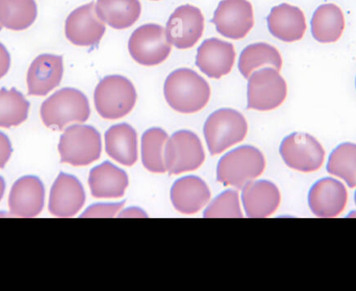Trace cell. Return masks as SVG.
Wrapping results in <instances>:
<instances>
[{"instance_id":"cell-4","label":"cell","mask_w":356,"mask_h":291,"mask_svg":"<svg viewBox=\"0 0 356 291\" xmlns=\"http://www.w3.org/2000/svg\"><path fill=\"white\" fill-rule=\"evenodd\" d=\"M137 91L133 83L121 75H110L100 81L94 92L96 110L106 120H118L135 108Z\"/></svg>"},{"instance_id":"cell-27","label":"cell","mask_w":356,"mask_h":291,"mask_svg":"<svg viewBox=\"0 0 356 291\" xmlns=\"http://www.w3.org/2000/svg\"><path fill=\"white\" fill-rule=\"evenodd\" d=\"M38 16L35 0H0V25L10 31L29 28Z\"/></svg>"},{"instance_id":"cell-6","label":"cell","mask_w":356,"mask_h":291,"mask_svg":"<svg viewBox=\"0 0 356 291\" xmlns=\"http://www.w3.org/2000/svg\"><path fill=\"white\" fill-rule=\"evenodd\" d=\"M288 96V85L272 67L254 71L248 78L247 108L270 112L280 108Z\"/></svg>"},{"instance_id":"cell-24","label":"cell","mask_w":356,"mask_h":291,"mask_svg":"<svg viewBox=\"0 0 356 291\" xmlns=\"http://www.w3.org/2000/svg\"><path fill=\"white\" fill-rule=\"evenodd\" d=\"M106 151L121 165L131 167L138 160V135L127 123L114 125L106 133Z\"/></svg>"},{"instance_id":"cell-20","label":"cell","mask_w":356,"mask_h":291,"mask_svg":"<svg viewBox=\"0 0 356 291\" xmlns=\"http://www.w3.org/2000/svg\"><path fill=\"white\" fill-rule=\"evenodd\" d=\"M280 199L277 186L267 180L251 181L243 188V205L247 217L251 219L273 215L280 206Z\"/></svg>"},{"instance_id":"cell-8","label":"cell","mask_w":356,"mask_h":291,"mask_svg":"<svg viewBox=\"0 0 356 291\" xmlns=\"http://www.w3.org/2000/svg\"><path fill=\"white\" fill-rule=\"evenodd\" d=\"M171 50L172 45L167 38L166 28L162 25H142L129 38V54L135 62L143 66L162 64L170 56Z\"/></svg>"},{"instance_id":"cell-22","label":"cell","mask_w":356,"mask_h":291,"mask_svg":"<svg viewBox=\"0 0 356 291\" xmlns=\"http://www.w3.org/2000/svg\"><path fill=\"white\" fill-rule=\"evenodd\" d=\"M346 28V19L342 8L336 3H323L314 12L311 31L314 39L322 44L340 41Z\"/></svg>"},{"instance_id":"cell-17","label":"cell","mask_w":356,"mask_h":291,"mask_svg":"<svg viewBox=\"0 0 356 291\" xmlns=\"http://www.w3.org/2000/svg\"><path fill=\"white\" fill-rule=\"evenodd\" d=\"M45 190L41 180L35 176H24L15 182L8 198L13 217H35L44 206Z\"/></svg>"},{"instance_id":"cell-23","label":"cell","mask_w":356,"mask_h":291,"mask_svg":"<svg viewBox=\"0 0 356 291\" xmlns=\"http://www.w3.org/2000/svg\"><path fill=\"white\" fill-rule=\"evenodd\" d=\"M89 185L94 198H121L129 186V176L123 169L106 161L90 172Z\"/></svg>"},{"instance_id":"cell-31","label":"cell","mask_w":356,"mask_h":291,"mask_svg":"<svg viewBox=\"0 0 356 291\" xmlns=\"http://www.w3.org/2000/svg\"><path fill=\"white\" fill-rule=\"evenodd\" d=\"M204 217H243L238 194L236 190H225L211 201L203 213Z\"/></svg>"},{"instance_id":"cell-25","label":"cell","mask_w":356,"mask_h":291,"mask_svg":"<svg viewBox=\"0 0 356 291\" xmlns=\"http://www.w3.org/2000/svg\"><path fill=\"white\" fill-rule=\"evenodd\" d=\"M95 10L106 24L122 31L139 20L142 6L140 0H97Z\"/></svg>"},{"instance_id":"cell-9","label":"cell","mask_w":356,"mask_h":291,"mask_svg":"<svg viewBox=\"0 0 356 291\" xmlns=\"http://www.w3.org/2000/svg\"><path fill=\"white\" fill-rule=\"evenodd\" d=\"M166 171L171 175L195 171L204 163L205 154L198 135L180 131L167 141L164 153Z\"/></svg>"},{"instance_id":"cell-33","label":"cell","mask_w":356,"mask_h":291,"mask_svg":"<svg viewBox=\"0 0 356 291\" xmlns=\"http://www.w3.org/2000/svg\"><path fill=\"white\" fill-rule=\"evenodd\" d=\"M12 152V144L10 140L4 133H0V169L6 167Z\"/></svg>"},{"instance_id":"cell-32","label":"cell","mask_w":356,"mask_h":291,"mask_svg":"<svg viewBox=\"0 0 356 291\" xmlns=\"http://www.w3.org/2000/svg\"><path fill=\"white\" fill-rule=\"evenodd\" d=\"M125 202L114 203V204H99L93 205V206L89 207L85 213L81 215V217H113L116 215L117 213H119L121 208L124 206Z\"/></svg>"},{"instance_id":"cell-3","label":"cell","mask_w":356,"mask_h":291,"mask_svg":"<svg viewBox=\"0 0 356 291\" xmlns=\"http://www.w3.org/2000/svg\"><path fill=\"white\" fill-rule=\"evenodd\" d=\"M265 167V157L259 149L252 146L238 147L220 159L217 179L224 185L241 190L259 177Z\"/></svg>"},{"instance_id":"cell-12","label":"cell","mask_w":356,"mask_h":291,"mask_svg":"<svg viewBox=\"0 0 356 291\" xmlns=\"http://www.w3.org/2000/svg\"><path fill=\"white\" fill-rule=\"evenodd\" d=\"M106 23L98 17L95 3L90 2L69 14L65 22V35L73 45L97 46L106 33Z\"/></svg>"},{"instance_id":"cell-13","label":"cell","mask_w":356,"mask_h":291,"mask_svg":"<svg viewBox=\"0 0 356 291\" xmlns=\"http://www.w3.org/2000/svg\"><path fill=\"white\" fill-rule=\"evenodd\" d=\"M204 31V17L196 6L184 4L178 6L168 19L167 38L177 49L194 47Z\"/></svg>"},{"instance_id":"cell-16","label":"cell","mask_w":356,"mask_h":291,"mask_svg":"<svg viewBox=\"0 0 356 291\" xmlns=\"http://www.w3.org/2000/svg\"><path fill=\"white\" fill-rule=\"evenodd\" d=\"M236 62L234 45L217 38L205 40L197 50L196 65L209 78L229 74Z\"/></svg>"},{"instance_id":"cell-19","label":"cell","mask_w":356,"mask_h":291,"mask_svg":"<svg viewBox=\"0 0 356 291\" xmlns=\"http://www.w3.org/2000/svg\"><path fill=\"white\" fill-rule=\"evenodd\" d=\"M64 74L63 56L41 54L27 71V90L31 96H46L58 87Z\"/></svg>"},{"instance_id":"cell-7","label":"cell","mask_w":356,"mask_h":291,"mask_svg":"<svg viewBox=\"0 0 356 291\" xmlns=\"http://www.w3.org/2000/svg\"><path fill=\"white\" fill-rule=\"evenodd\" d=\"M60 161L83 167L99 159L102 154V137L89 125H73L60 137L58 144Z\"/></svg>"},{"instance_id":"cell-28","label":"cell","mask_w":356,"mask_h":291,"mask_svg":"<svg viewBox=\"0 0 356 291\" xmlns=\"http://www.w3.org/2000/svg\"><path fill=\"white\" fill-rule=\"evenodd\" d=\"M168 135L162 128H150L142 137V163L152 173H165L164 153Z\"/></svg>"},{"instance_id":"cell-26","label":"cell","mask_w":356,"mask_h":291,"mask_svg":"<svg viewBox=\"0 0 356 291\" xmlns=\"http://www.w3.org/2000/svg\"><path fill=\"white\" fill-rule=\"evenodd\" d=\"M282 58L277 48L268 43H254L247 46L238 58V70L245 78H249L254 71L263 67H272L280 71Z\"/></svg>"},{"instance_id":"cell-21","label":"cell","mask_w":356,"mask_h":291,"mask_svg":"<svg viewBox=\"0 0 356 291\" xmlns=\"http://www.w3.org/2000/svg\"><path fill=\"white\" fill-rule=\"evenodd\" d=\"M211 199V192L204 181L197 176H186L175 182L171 188V201L178 213L194 215Z\"/></svg>"},{"instance_id":"cell-38","label":"cell","mask_w":356,"mask_h":291,"mask_svg":"<svg viewBox=\"0 0 356 291\" xmlns=\"http://www.w3.org/2000/svg\"><path fill=\"white\" fill-rule=\"evenodd\" d=\"M355 88H356V78H355Z\"/></svg>"},{"instance_id":"cell-35","label":"cell","mask_w":356,"mask_h":291,"mask_svg":"<svg viewBox=\"0 0 356 291\" xmlns=\"http://www.w3.org/2000/svg\"><path fill=\"white\" fill-rule=\"evenodd\" d=\"M4 190H6V182H4L3 178L0 176V200L3 197Z\"/></svg>"},{"instance_id":"cell-18","label":"cell","mask_w":356,"mask_h":291,"mask_svg":"<svg viewBox=\"0 0 356 291\" xmlns=\"http://www.w3.org/2000/svg\"><path fill=\"white\" fill-rule=\"evenodd\" d=\"M267 24L270 33L286 43L301 41L307 29L303 10L290 3L278 4L272 8L267 17Z\"/></svg>"},{"instance_id":"cell-36","label":"cell","mask_w":356,"mask_h":291,"mask_svg":"<svg viewBox=\"0 0 356 291\" xmlns=\"http://www.w3.org/2000/svg\"><path fill=\"white\" fill-rule=\"evenodd\" d=\"M355 205H356V192H355Z\"/></svg>"},{"instance_id":"cell-10","label":"cell","mask_w":356,"mask_h":291,"mask_svg":"<svg viewBox=\"0 0 356 291\" xmlns=\"http://www.w3.org/2000/svg\"><path fill=\"white\" fill-rule=\"evenodd\" d=\"M280 153L291 169L303 173L317 171L323 165L325 150L313 135L291 133L280 144Z\"/></svg>"},{"instance_id":"cell-29","label":"cell","mask_w":356,"mask_h":291,"mask_svg":"<svg viewBox=\"0 0 356 291\" xmlns=\"http://www.w3.org/2000/svg\"><path fill=\"white\" fill-rule=\"evenodd\" d=\"M29 102L16 89L0 90V127L19 126L29 116Z\"/></svg>"},{"instance_id":"cell-15","label":"cell","mask_w":356,"mask_h":291,"mask_svg":"<svg viewBox=\"0 0 356 291\" xmlns=\"http://www.w3.org/2000/svg\"><path fill=\"white\" fill-rule=\"evenodd\" d=\"M86 192L83 184L74 176L60 173L50 190L49 208L58 217H72L83 208Z\"/></svg>"},{"instance_id":"cell-2","label":"cell","mask_w":356,"mask_h":291,"mask_svg":"<svg viewBox=\"0 0 356 291\" xmlns=\"http://www.w3.org/2000/svg\"><path fill=\"white\" fill-rule=\"evenodd\" d=\"M91 114L85 94L73 88L56 92L41 106V118L45 126L63 131L71 123H83Z\"/></svg>"},{"instance_id":"cell-34","label":"cell","mask_w":356,"mask_h":291,"mask_svg":"<svg viewBox=\"0 0 356 291\" xmlns=\"http://www.w3.org/2000/svg\"><path fill=\"white\" fill-rule=\"evenodd\" d=\"M10 67V56L3 44L0 43V79L8 74Z\"/></svg>"},{"instance_id":"cell-11","label":"cell","mask_w":356,"mask_h":291,"mask_svg":"<svg viewBox=\"0 0 356 291\" xmlns=\"http://www.w3.org/2000/svg\"><path fill=\"white\" fill-rule=\"evenodd\" d=\"M211 22L224 38L244 39L254 26L252 4L248 0H222Z\"/></svg>"},{"instance_id":"cell-1","label":"cell","mask_w":356,"mask_h":291,"mask_svg":"<svg viewBox=\"0 0 356 291\" xmlns=\"http://www.w3.org/2000/svg\"><path fill=\"white\" fill-rule=\"evenodd\" d=\"M164 95L173 110L180 114H195L209 103L211 88L198 73L181 68L173 71L167 77Z\"/></svg>"},{"instance_id":"cell-5","label":"cell","mask_w":356,"mask_h":291,"mask_svg":"<svg viewBox=\"0 0 356 291\" xmlns=\"http://www.w3.org/2000/svg\"><path fill=\"white\" fill-rule=\"evenodd\" d=\"M248 124L238 110L221 108L207 118L203 128L207 148L211 155L220 154L226 149L240 143L246 138Z\"/></svg>"},{"instance_id":"cell-14","label":"cell","mask_w":356,"mask_h":291,"mask_svg":"<svg viewBox=\"0 0 356 291\" xmlns=\"http://www.w3.org/2000/svg\"><path fill=\"white\" fill-rule=\"evenodd\" d=\"M348 201V192L342 182L326 177L313 184L309 192V205L312 213L319 217L332 219L344 211Z\"/></svg>"},{"instance_id":"cell-30","label":"cell","mask_w":356,"mask_h":291,"mask_svg":"<svg viewBox=\"0 0 356 291\" xmlns=\"http://www.w3.org/2000/svg\"><path fill=\"white\" fill-rule=\"evenodd\" d=\"M326 169L330 175L344 180L349 188H356V144L343 143L337 147L330 153Z\"/></svg>"},{"instance_id":"cell-37","label":"cell","mask_w":356,"mask_h":291,"mask_svg":"<svg viewBox=\"0 0 356 291\" xmlns=\"http://www.w3.org/2000/svg\"><path fill=\"white\" fill-rule=\"evenodd\" d=\"M1 29H2V26H1V25H0V31H1Z\"/></svg>"}]
</instances>
